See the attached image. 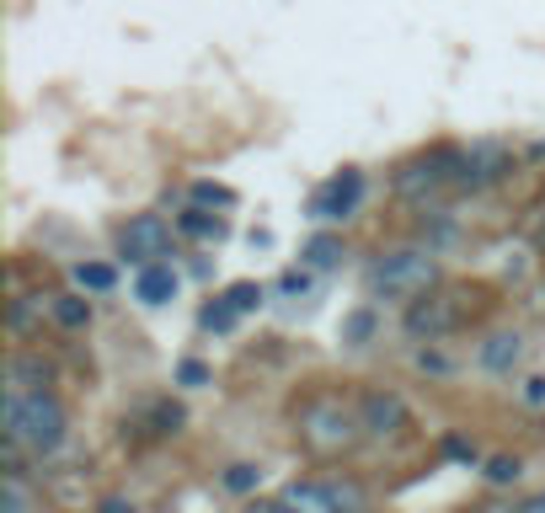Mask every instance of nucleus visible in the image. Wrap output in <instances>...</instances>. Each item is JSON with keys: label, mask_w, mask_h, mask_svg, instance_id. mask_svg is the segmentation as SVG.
<instances>
[{"label": "nucleus", "mask_w": 545, "mask_h": 513, "mask_svg": "<svg viewBox=\"0 0 545 513\" xmlns=\"http://www.w3.org/2000/svg\"><path fill=\"white\" fill-rule=\"evenodd\" d=\"M0 428H6V439L17 449L54 455V449L65 444V407H59L54 391H6Z\"/></svg>", "instance_id": "1"}, {"label": "nucleus", "mask_w": 545, "mask_h": 513, "mask_svg": "<svg viewBox=\"0 0 545 513\" xmlns=\"http://www.w3.org/2000/svg\"><path fill=\"white\" fill-rule=\"evenodd\" d=\"M433 284H439V262H433V252H417V246L385 252L375 268H369V289H375L380 300H417V294H428Z\"/></svg>", "instance_id": "2"}, {"label": "nucleus", "mask_w": 545, "mask_h": 513, "mask_svg": "<svg viewBox=\"0 0 545 513\" xmlns=\"http://www.w3.org/2000/svg\"><path fill=\"white\" fill-rule=\"evenodd\" d=\"M300 433H305L310 449H342V444H353V433H364V423H358V412H348L337 396H316L300 412Z\"/></svg>", "instance_id": "3"}, {"label": "nucleus", "mask_w": 545, "mask_h": 513, "mask_svg": "<svg viewBox=\"0 0 545 513\" xmlns=\"http://www.w3.org/2000/svg\"><path fill=\"white\" fill-rule=\"evenodd\" d=\"M455 166H460V150H433V155H423V161L396 171V193L401 198H428L433 188H444V182L455 177Z\"/></svg>", "instance_id": "4"}, {"label": "nucleus", "mask_w": 545, "mask_h": 513, "mask_svg": "<svg viewBox=\"0 0 545 513\" xmlns=\"http://www.w3.org/2000/svg\"><path fill=\"white\" fill-rule=\"evenodd\" d=\"M118 246H123V257H129L134 268H150V262H161V257H166L171 230H166V220H161V214H139V220H129V225H123Z\"/></svg>", "instance_id": "5"}, {"label": "nucleus", "mask_w": 545, "mask_h": 513, "mask_svg": "<svg viewBox=\"0 0 545 513\" xmlns=\"http://www.w3.org/2000/svg\"><path fill=\"white\" fill-rule=\"evenodd\" d=\"M513 166V155L508 145H471V150H460V166H455V182H465V188H492L497 177Z\"/></svg>", "instance_id": "6"}, {"label": "nucleus", "mask_w": 545, "mask_h": 513, "mask_svg": "<svg viewBox=\"0 0 545 513\" xmlns=\"http://www.w3.org/2000/svg\"><path fill=\"white\" fill-rule=\"evenodd\" d=\"M358 198H364V177H358V171H342V177H332L326 182V188L310 198V214H316V220H348V214L358 209Z\"/></svg>", "instance_id": "7"}, {"label": "nucleus", "mask_w": 545, "mask_h": 513, "mask_svg": "<svg viewBox=\"0 0 545 513\" xmlns=\"http://www.w3.org/2000/svg\"><path fill=\"white\" fill-rule=\"evenodd\" d=\"M460 321V294H433V300H417L412 310H407V332L412 337H444L449 326Z\"/></svg>", "instance_id": "8"}, {"label": "nucleus", "mask_w": 545, "mask_h": 513, "mask_svg": "<svg viewBox=\"0 0 545 513\" xmlns=\"http://www.w3.org/2000/svg\"><path fill=\"white\" fill-rule=\"evenodd\" d=\"M358 423H364V433H375V439L401 433L407 428V401L391 396V391H369L364 401H358Z\"/></svg>", "instance_id": "9"}, {"label": "nucleus", "mask_w": 545, "mask_h": 513, "mask_svg": "<svg viewBox=\"0 0 545 513\" xmlns=\"http://www.w3.org/2000/svg\"><path fill=\"white\" fill-rule=\"evenodd\" d=\"M481 369H487V375H513V369L524 364V337L519 332H492L487 342H481Z\"/></svg>", "instance_id": "10"}, {"label": "nucleus", "mask_w": 545, "mask_h": 513, "mask_svg": "<svg viewBox=\"0 0 545 513\" xmlns=\"http://www.w3.org/2000/svg\"><path fill=\"white\" fill-rule=\"evenodd\" d=\"M284 503H289V513H342L332 497V481H289Z\"/></svg>", "instance_id": "11"}, {"label": "nucleus", "mask_w": 545, "mask_h": 513, "mask_svg": "<svg viewBox=\"0 0 545 513\" xmlns=\"http://www.w3.org/2000/svg\"><path fill=\"white\" fill-rule=\"evenodd\" d=\"M49 380H54V369L38 359V353H17V359L6 364V385L11 391H49Z\"/></svg>", "instance_id": "12"}, {"label": "nucleus", "mask_w": 545, "mask_h": 513, "mask_svg": "<svg viewBox=\"0 0 545 513\" xmlns=\"http://www.w3.org/2000/svg\"><path fill=\"white\" fill-rule=\"evenodd\" d=\"M134 294H139L145 305H166V300H177V273H171L166 262H150V268H139Z\"/></svg>", "instance_id": "13"}, {"label": "nucleus", "mask_w": 545, "mask_h": 513, "mask_svg": "<svg viewBox=\"0 0 545 513\" xmlns=\"http://www.w3.org/2000/svg\"><path fill=\"white\" fill-rule=\"evenodd\" d=\"M0 513H38L33 492H27L22 471H6V487H0Z\"/></svg>", "instance_id": "14"}, {"label": "nucleus", "mask_w": 545, "mask_h": 513, "mask_svg": "<svg viewBox=\"0 0 545 513\" xmlns=\"http://www.w3.org/2000/svg\"><path fill=\"white\" fill-rule=\"evenodd\" d=\"M49 310H54V321L65 326V332H81V326L91 321V305L81 300V294H59V300H54Z\"/></svg>", "instance_id": "15"}, {"label": "nucleus", "mask_w": 545, "mask_h": 513, "mask_svg": "<svg viewBox=\"0 0 545 513\" xmlns=\"http://www.w3.org/2000/svg\"><path fill=\"white\" fill-rule=\"evenodd\" d=\"M75 284L91 289V294H107V289L118 284V273L107 268V262H81V268H75Z\"/></svg>", "instance_id": "16"}, {"label": "nucleus", "mask_w": 545, "mask_h": 513, "mask_svg": "<svg viewBox=\"0 0 545 513\" xmlns=\"http://www.w3.org/2000/svg\"><path fill=\"white\" fill-rule=\"evenodd\" d=\"M236 316H241V310L220 294L214 305H204V316H198V321H204V332H230V326H236Z\"/></svg>", "instance_id": "17"}, {"label": "nucleus", "mask_w": 545, "mask_h": 513, "mask_svg": "<svg viewBox=\"0 0 545 513\" xmlns=\"http://www.w3.org/2000/svg\"><path fill=\"white\" fill-rule=\"evenodd\" d=\"M337 257H342V241H337V236H316V241L305 246V262H310V268H332Z\"/></svg>", "instance_id": "18"}, {"label": "nucleus", "mask_w": 545, "mask_h": 513, "mask_svg": "<svg viewBox=\"0 0 545 513\" xmlns=\"http://www.w3.org/2000/svg\"><path fill=\"white\" fill-rule=\"evenodd\" d=\"M332 497H337L342 513H364V508H369V497H364V487H358V481H332Z\"/></svg>", "instance_id": "19"}, {"label": "nucleus", "mask_w": 545, "mask_h": 513, "mask_svg": "<svg viewBox=\"0 0 545 513\" xmlns=\"http://www.w3.org/2000/svg\"><path fill=\"white\" fill-rule=\"evenodd\" d=\"M182 230H188V236H214V241H220V236H225V225H220V220H209V214H204V209H193V214H182Z\"/></svg>", "instance_id": "20"}, {"label": "nucleus", "mask_w": 545, "mask_h": 513, "mask_svg": "<svg viewBox=\"0 0 545 513\" xmlns=\"http://www.w3.org/2000/svg\"><path fill=\"white\" fill-rule=\"evenodd\" d=\"M150 423H155V433H177L182 423H188V412H182V407H171V401H161V407L150 412Z\"/></svg>", "instance_id": "21"}, {"label": "nucleus", "mask_w": 545, "mask_h": 513, "mask_svg": "<svg viewBox=\"0 0 545 513\" xmlns=\"http://www.w3.org/2000/svg\"><path fill=\"white\" fill-rule=\"evenodd\" d=\"M487 481H492V487H508V481H519V460H513V455L487 460Z\"/></svg>", "instance_id": "22"}, {"label": "nucleus", "mask_w": 545, "mask_h": 513, "mask_svg": "<svg viewBox=\"0 0 545 513\" xmlns=\"http://www.w3.org/2000/svg\"><path fill=\"white\" fill-rule=\"evenodd\" d=\"M225 300L246 316V310H257V305H262V289H257V284H230V289H225Z\"/></svg>", "instance_id": "23"}, {"label": "nucleus", "mask_w": 545, "mask_h": 513, "mask_svg": "<svg viewBox=\"0 0 545 513\" xmlns=\"http://www.w3.org/2000/svg\"><path fill=\"white\" fill-rule=\"evenodd\" d=\"M342 337H348V342H369V337H375V316H369V310L348 316V321H342Z\"/></svg>", "instance_id": "24"}, {"label": "nucleus", "mask_w": 545, "mask_h": 513, "mask_svg": "<svg viewBox=\"0 0 545 513\" xmlns=\"http://www.w3.org/2000/svg\"><path fill=\"white\" fill-rule=\"evenodd\" d=\"M257 476H262L257 465H230V471H225V487H230V492H252Z\"/></svg>", "instance_id": "25"}, {"label": "nucleus", "mask_w": 545, "mask_h": 513, "mask_svg": "<svg viewBox=\"0 0 545 513\" xmlns=\"http://www.w3.org/2000/svg\"><path fill=\"white\" fill-rule=\"evenodd\" d=\"M193 198H198V204H214V209H230V204H236V193H230V188H214V182H198Z\"/></svg>", "instance_id": "26"}, {"label": "nucleus", "mask_w": 545, "mask_h": 513, "mask_svg": "<svg viewBox=\"0 0 545 513\" xmlns=\"http://www.w3.org/2000/svg\"><path fill=\"white\" fill-rule=\"evenodd\" d=\"M177 380H182V385H193V391H198V385H209V364L182 359V364H177Z\"/></svg>", "instance_id": "27"}, {"label": "nucleus", "mask_w": 545, "mask_h": 513, "mask_svg": "<svg viewBox=\"0 0 545 513\" xmlns=\"http://www.w3.org/2000/svg\"><path fill=\"white\" fill-rule=\"evenodd\" d=\"M444 455H449V460H460V465H476V444H465V439H444Z\"/></svg>", "instance_id": "28"}, {"label": "nucleus", "mask_w": 545, "mask_h": 513, "mask_svg": "<svg viewBox=\"0 0 545 513\" xmlns=\"http://www.w3.org/2000/svg\"><path fill=\"white\" fill-rule=\"evenodd\" d=\"M524 401H529V407H545V375H535L524 385Z\"/></svg>", "instance_id": "29"}, {"label": "nucleus", "mask_w": 545, "mask_h": 513, "mask_svg": "<svg viewBox=\"0 0 545 513\" xmlns=\"http://www.w3.org/2000/svg\"><path fill=\"white\" fill-rule=\"evenodd\" d=\"M97 513H134V503H129V497H102Z\"/></svg>", "instance_id": "30"}, {"label": "nucleus", "mask_w": 545, "mask_h": 513, "mask_svg": "<svg viewBox=\"0 0 545 513\" xmlns=\"http://www.w3.org/2000/svg\"><path fill=\"white\" fill-rule=\"evenodd\" d=\"M513 513H545V492H535V497H524V503L513 508Z\"/></svg>", "instance_id": "31"}, {"label": "nucleus", "mask_w": 545, "mask_h": 513, "mask_svg": "<svg viewBox=\"0 0 545 513\" xmlns=\"http://www.w3.org/2000/svg\"><path fill=\"white\" fill-rule=\"evenodd\" d=\"M246 513H289V503H284V497H278V503H252Z\"/></svg>", "instance_id": "32"}, {"label": "nucleus", "mask_w": 545, "mask_h": 513, "mask_svg": "<svg viewBox=\"0 0 545 513\" xmlns=\"http://www.w3.org/2000/svg\"><path fill=\"white\" fill-rule=\"evenodd\" d=\"M540 241H545V220H540Z\"/></svg>", "instance_id": "33"}]
</instances>
